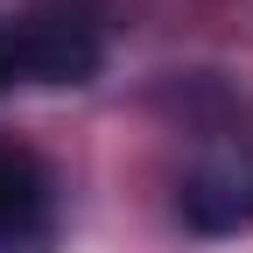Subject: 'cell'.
I'll return each mask as SVG.
<instances>
[{
  "mask_svg": "<svg viewBox=\"0 0 253 253\" xmlns=\"http://www.w3.org/2000/svg\"><path fill=\"white\" fill-rule=\"evenodd\" d=\"M21 84V63H14V21H0V91Z\"/></svg>",
  "mask_w": 253,
  "mask_h": 253,
  "instance_id": "277c9868",
  "label": "cell"
},
{
  "mask_svg": "<svg viewBox=\"0 0 253 253\" xmlns=\"http://www.w3.org/2000/svg\"><path fill=\"white\" fill-rule=\"evenodd\" d=\"M14 63L21 84H91L106 71V28L71 0L36 7L14 21Z\"/></svg>",
  "mask_w": 253,
  "mask_h": 253,
  "instance_id": "7a4b0ae2",
  "label": "cell"
},
{
  "mask_svg": "<svg viewBox=\"0 0 253 253\" xmlns=\"http://www.w3.org/2000/svg\"><path fill=\"white\" fill-rule=\"evenodd\" d=\"M56 239V176L42 155L0 141V253H49Z\"/></svg>",
  "mask_w": 253,
  "mask_h": 253,
  "instance_id": "3957f363",
  "label": "cell"
},
{
  "mask_svg": "<svg viewBox=\"0 0 253 253\" xmlns=\"http://www.w3.org/2000/svg\"><path fill=\"white\" fill-rule=\"evenodd\" d=\"M176 218L197 239L253 232V134H232V126L204 134L197 162L176 183Z\"/></svg>",
  "mask_w": 253,
  "mask_h": 253,
  "instance_id": "6da1fadb",
  "label": "cell"
}]
</instances>
